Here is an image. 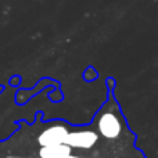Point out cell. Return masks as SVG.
Wrapping results in <instances>:
<instances>
[{"label":"cell","mask_w":158,"mask_h":158,"mask_svg":"<svg viewBox=\"0 0 158 158\" xmlns=\"http://www.w3.org/2000/svg\"><path fill=\"white\" fill-rule=\"evenodd\" d=\"M21 126L2 158H148L137 147V136L112 90L89 123L43 121L38 115L32 125Z\"/></svg>","instance_id":"obj_1"}]
</instances>
